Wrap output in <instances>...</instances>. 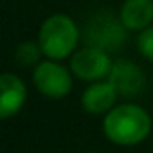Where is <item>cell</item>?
<instances>
[{"label": "cell", "mask_w": 153, "mask_h": 153, "mask_svg": "<svg viewBox=\"0 0 153 153\" xmlns=\"http://www.w3.org/2000/svg\"><path fill=\"white\" fill-rule=\"evenodd\" d=\"M87 153H97V151H87Z\"/></svg>", "instance_id": "12"}, {"label": "cell", "mask_w": 153, "mask_h": 153, "mask_svg": "<svg viewBox=\"0 0 153 153\" xmlns=\"http://www.w3.org/2000/svg\"><path fill=\"white\" fill-rule=\"evenodd\" d=\"M103 132L116 146H136L149 136L151 116L138 105H118L105 114Z\"/></svg>", "instance_id": "1"}, {"label": "cell", "mask_w": 153, "mask_h": 153, "mask_svg": "<svg viewBox=\"0 0 153 153\" xmlns=\"http://www.w3.org/2000/svg\"><path fill=\"white\" fill-rule=\"evenodd\" d=\"M79 29L76 22L66 14H52L41 23L39 45L47 58L62 60L76 52Z\"/></svg>", "instance_id": "2"}, {"label": "cell", "mask_w": 153, "mask_h": 153, "mask_svg": "<svg viewBox=\"0 0 153 153\" xmlns=\"http://www.w3.org/2000/svg\"><path fill=\"white\" fill-rule=\"evenodd\" d=\"M83 39H85V45L99 47L107 52H114L122 47L126 39V25L122 23L120 16L114 18L108 12H101L87 22Z\"/></svg>", "instance_id": "3"}, {"label": "cell", "mask_w": 153, "mask_h": 153, "mask_svg": "<svg viewBox=\"0 0 153 153\" xmlns=\"http://www.w3.org/2000/svg\"><path fill=\"white\" fill-rule=\"evenodd\" d=\"M118 93L112 87L108 79H99L93 82L82 95V105L83 111L89 114H107L112 107H114Z\"/></svg>", "instance_id": "8"}, {"label": "cell", "mask_w": 153, "mask_h": 153, "mask_svg": "<svg viewBox=\"0 0 153 153\" xmlns=\"http://www.w3.org/2000/svg\"><path fill=\"white\" fill-rule=\"evenodd\" d=\"M107 79L112 83L118 97H136L146 89V76L142 68L124 58L112 62Z\"/></svg>", "instance_id": "6"}, {"label": "cell", "mask_w": 153, "mask_h": 153, "mask_svg": "<svg viewBox=\"0 0 153 153\" xmlns=\"http://www.w3.org/2000/svg\"><path fill=\"white\" fill-rule=\"evenodd\" d=\"M25 83L16 74H10V72L2 74V78H0V116L10 118V116L18 114L25 105Z\"/></svg>", "instance_id": "7"}, {"label": "cell", "mask_w": 153, "mask_h": 153, "mask_svg": "<svg viewBox=\"0 0 153 153\" xmlns=\"http://www.w3.org/2000/svg\"><path fill=\"white\" fill-rule=\"evenodd\" d=\"M112 68V60L108 58V52L99 47L85 45L83 49L76 51L70 58V70L76 78L83 82H99L107 79L108 72Z\"/></svg>", "instance_id": "5"}, {"label": "cell", "mask_w": 153, "mask_h": 153, "mask_svg": "<svg viewBox=\"0 0 153 153\" xmlns=\"http://www.w3.org/2000/svg\"><path fill=\"white\" fill-rule=\"evenodd\" d=\"M41 56L43 54V49L41 45L33 41H23L18 45V49H16V62H19L22 66H31V64H39L41 62Z\"/></svg>", "instance_id": "10"}, {"label": "cell", "mask_w": 153, "mask_h": 153, "mask_svg": "<svg viewBox=\"0 0 153 153\" xmlns=\"http://www.w3.org/2000/svg\"><path fill=\"white\" fill-rule=\"evenodd\" d=\"M33 83L39 93L51 99H62L72 91V70L60 64V60L47 58L35 66Z\"/></svg>", "instance_id": "4"}, {"label": "cell", "mask_w": 153, "mask_h": 153, "mask_svg": "<svg viewBox=\"0 0 153 153\" xmlns=\"http://www.w3.org/2000/svg\"><path fill=\"white\" fill-rule=\"evenodd\" d=\"M118 16L128 31H143L153 23V0H126Z\"/></svg>", "instance_id": "9"}, {"label": "cell", "mask_w": 153, "mask_h": 153, "mask_svg": "<svg viewBox=\"0 0 153 153\" xmlns=\"http://www.w3.org/2000/svg\"><path fill=\"white\" fill-rule=\"evenodd\" d=\"M138 49H140V52H142L147 60H151V62H153V25L146 27L143 31H140Z\"/></svg>", "instance_id": "11"}]
</instances>
